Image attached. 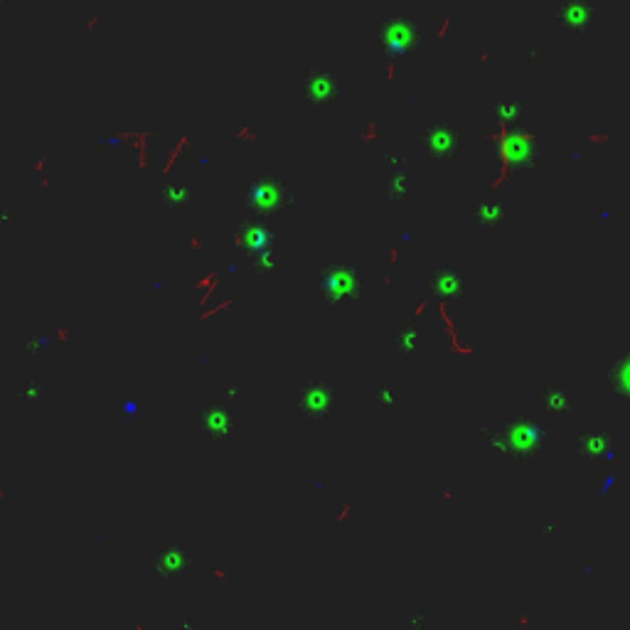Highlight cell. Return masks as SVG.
I'll use <instances>...</instances> for the list:
<instances>
[{"label": "cell", "mask_w": 630, "mask_h": 630, "mask_svg": "<svg viewBox=\"0 0 630 630\" xmlns=\"http://www.w3.org/2000/svg\"><path fill=\"white\" fill-rule=\"evenodd\" d=\"M426 145L436 155H448L451 148H456V133L448 131V128L436 126V128H431V136L426 138Z\"/></svg>", "instance_id": "obj_1"}, {"label": "cell", "mask_w": 630, "mask_h": 630, "mask_svg": "<svg viewBox=\"0 0 630 630\" xmlns=\"http://www.w3.org/2000/svg\"><path fill=\"white\" fill-rule=\"evenodd\" d=\"M308 86H310V96H315L313 101H330L332 99V89H335V82L332 77H318V79H308Z\"/></svg>", "instance_id": "obj_2"}, {"label": "cell", "mask_w": 630, "mask_h": 630, "mask_svg": "<svg viewBox=\"0 0 630 630\" xmlns=\"http://www.w3.org/2000/svg\"><path fill=\"white\" fill-rule=\"evenodd\" d=\"M237 136H239L242 140H254V138H256V133H254L251 128H247V126H244V128H242V131H239Z\"/></svg>", "instance_id": "obj_3"}, {"label": "cell", "mask_w": 630, "mask_h": 630, "mask_svg": "<svg viewBox=\"0 0 630 630\" xmlns=\"http://www.w3.org/2000/svg\"><path fill=\"white\" fill-rule=\"evenodd\" d=\"M448 27H451V20H443V25H441V27H438V37H443V35H446V30H448Z\"/></svg>", "instance_id": "obj_4"}]
</instances>
